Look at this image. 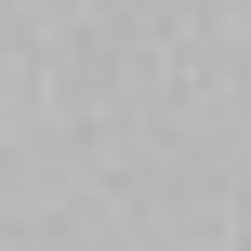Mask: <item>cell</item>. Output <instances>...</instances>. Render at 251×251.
<instances>
[]
</instances>
